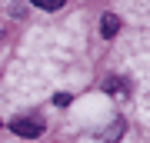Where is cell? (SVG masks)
Returning a JSON list of instances; mask_svg holds the SVG:
<instances>
[{
    "mask_svg": "<svg viewBox=\"0 0 150 143\" xmlns=\"http://www.w3.org/2000/svg\"><path fill=\"white\" fill-rule=\"evenodd\" d=\"M10 130L17 133V137H27V140H33V137H40V133H43V127H40L37 120H13Z\"/></svg>",
    "mask_w": 150,
    "mask_h": 143,
    "instance_id": "1",
    "label": "cell"
},
{
    "mask_svg": "<svg viewBox=\"0 0 150 143\" xmlns=\"http://www.w3.org/2000/svg\"><path fill=\"white\" fill-rule=\"evenodd\" d=\"M100 33H103V37H117V33H120V17L117 13H103V20H100Z\"/></svg>",
    "mask_w": 150,
    "mask_h": 143,
    "instance_id": "2",
    "label": "cell"
},
{
    "mask_svg": "<svg viewBox=\"0 0 150 143\" xmlns=\"http://www.w3.org/2000/svg\"><path fill=\"white\" fill-rule=\"evenodd\" d=\"M30 4H33V7H40V10H60L67 0H30Z\"/></svg>",
    "mask_w": 150,
    "mask_h": 143,
    "instance_id": "3",
    "label": "cell"
},
{
    "mask_svg": "<svg viewBox=\"0 0 150 143\" xmlns=\"http://www.w3.org/2000/svg\"><path fill=\"white\" fill-rule=\"evenodd\" d=\"M70 100H74V97H70V93H57V97H54V103H57V106H67Z\"/></svg>",
    "mask_w": 150,
    "mask_h": 143,
    "instance_id": "4",
    "label": "cell"
}]
</instances>
